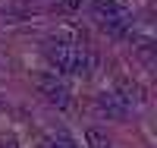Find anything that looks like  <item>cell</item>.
<instances>
[{"label": "cell", "mask_w": 157, "mask_h": 148, "mask_svg": "<svg viewBox=\"0 0 157 148\" xmlns=\"http://www.w3.org/2000/svg\"><path fill=\"white\" fill-rule=\"evenodd\" d=\"M78 6H82V0H63V10H69V13L78 10Z\"/></svg>", "instance_id": "obj_9"}, {"label": "cell", "mask_w": 157, "mask_h": 148, "mask_svg": "<svg viewBox=\"0 0 157 148\" xmlns=\"http://www.w3.org/2000/svg\"><path fill=\"white\" fill-rule=\"evenodd\" d=\"M94 66H98V54H94V50L75 47V54H72V73H75V76H91V73H94Z\"/></svg>", "instance_id": "obj_4"}, {"label": "cell", "mask_w": 157, "mask_h": 148, "mask_svg": "<svg viewBox=\"0 0 157 148\" xmlns=\"http://www.w3.org/2000/svg\"><path fill=\"white\" fill-rule=\"evenodd\" d=\"M126 0H98L94 3V16L98 19H113V16H126Z\"/></svg>", "instance_id": "obj_7"}, {"label": "cell", "mask_w": 157, "mask_h": 148, "mask_svg": "<svg viewBox=\"0 0 157 148\" xmlns=\"http://www.w3.org/2000/svg\"><path fill=\"white\" fill-rule=\"evenodd\" d=\"M35 85L41 88V95L50 101V104H57V107H66L69 104V88L60 82L57 76H47V73H38L35 76Z\"/></svg>", "instance_id": "obj_1"}, {"label": "cell", "mask_w": 157, "mask_h": 148, "mask_svg": "<svg viewBox=\"0 0 157 148\" xmlns=\"http://www.w3.org/2000/svg\"><path fill=\"white\" fill-rule=\"evenodd\" d=\"M98 110L107 120H126L129 107H126V101L116 95V91H101V95H98Z\"/></svg>", "instance_id": "obj_2"}, {"label": "cell", "mask_w": 157, "mask_h": 148, "mask_svg": "<svg viewBox=\"0 0 157 148\" xmlns=\"http://www.w3.org/2000/svg\"><path fill=\"white\" fill-rule=\"evenodd\" d=\"M116 95L126 101V107H132V104H145V91H141V85H138V82H129V79H120Z\"/></svg>", "instance_id": "obj_5"}, {"label": "cell", "mask_w": 157, "mask_h": 148, "mask_svg": "<svg viewBox=\"0 0 157 148\" xmlns=\"http://www.w3.org/2000/svg\"><path fill=\"white\" fill-rule=\"evenodd\" d=\"M47 60H50V66L54 70H60V73H72V54H75V47H66V44H47Z\"/></svg>", "instance_id": "obj_3"}, {"label": "cell", "mask_w": 157, "mask_h": 148, "mask_svg": "<svg viewBox=\"0 0 157 148\" xmlns=\"http://www.w3.org/2000/svg\"><path fill=\"white\" fill-rule=\"evenodd\" d=\"M85 142H88V148H113L110 139H107V132L98 129V126H88L85 129Z\"/></svg>", "instance_id": "obj_8"}, {"label": "cell", "mask_w": 157, "mask_h": 148, "mask_svg": "<svg viewBox=\"0 0 157 148\" xmlns=\"http://www.w3.org/2000/svg\"><path fill=\"white\" fill-rule=\"evenodd\" d=\"M101 25L113 38H129V35H132V16H129V13H126V16H113V19H101Z\"/></svg>", "instance_id": "obj_6"}, {"label": "cell", "mask_w": 157, "mask_h": 148, "mask_svg": "<svg viewBox=\"0 0 157 148\" xmlns=\"http://www.w3.org/2000/svg\"><path fill=\"white\" fill-rule=\"evenodd\" d=\"M0 148H19V145H16V139H3V142H0Z\"/></svg>", "instance_id": "obj_10"}]
</instances>
